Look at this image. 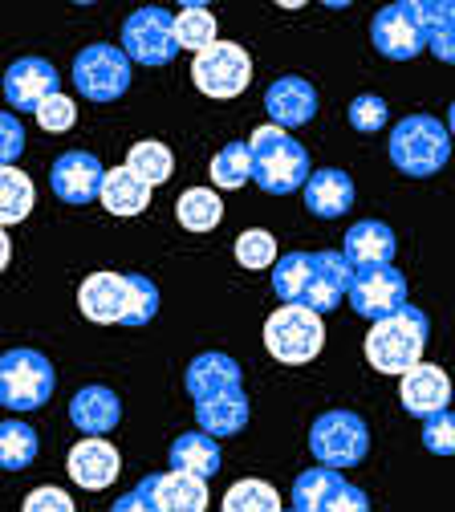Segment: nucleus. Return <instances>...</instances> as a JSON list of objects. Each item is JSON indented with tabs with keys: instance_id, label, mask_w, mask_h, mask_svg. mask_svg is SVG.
I'll return each instance as SVG.
<instances>
[{
	"instance_id": "obj_1",
	"label": "nucleus",
	"mask_w": 455,
	"mask_h": 512,
	"mask_svg": "<svg viewBox=\"0 0 455 512\" xmlns=\"http://www.w3.org/2000/svg\"><path fill=\"white\" fill-rule=\"evenodd\" d=\"M354 277L358 273L342 252H289L273 265V293L285 305L334 313L350 297Z\"/></svg>"
},
{
	"instance_id": "obj_2",
	"label": "nucleus",
	"mask_w": 455,
	"mask_h": 512,
	"mask_svg": "<svg viewBox=\"0 0 455 512\" xmlns=\"http://www.w3.org/2000/svg\"><path fill=\"white\" fill-rule=\"evenodd\" d=\"M427 338H431L427 313L415 309V305H403L399 313H390V317H382V322L370 326V334H366V362L378 374H399L403 378V374H411L423 362Z\"/></svg>"
},
{
	"instance_id": "obj_3",
	"label": "nucleus",
	"mask_w": 455,
	"mask_h": 512,
	"mask_svg": "<svg viewBox=\"0 0 455 512\" xmlns=\"http://www.w3.org/2000/svg\"><path fill=\"white\" fill-rule=\"evenodd\" d=\"M252 179L260 183V191H269V196H293V191L309 183L313 167H309V151L289 135L281 126H256L252 139Z\"/></svg>"
},
{
	"instance_id": "obj_4",
	"label": "nucleus",
	"mask_w": 455,
	"mask_h": 512,
	"mask_svg": "<svg viewBox=\"0 0 455 512\" xmlns=\"http://www.w3.org/2000/svg\"><path fill=\"white\" fill-rule=\"evenodd\" d=\"M451 159V131L431 114H407L390 131V163L411 179L439 175Z\"/></svg>"
},
{
	"instance_id": "obj_5",
	"label": "nucleus",
	"mask_w": 455,
	"mask_h": 512,
	"mask_svg": "<svg viewBox=\"0 0 455 512\" xmlns=\"http://www.w3.org/2000/svg\"><path fill=\"white\" fill-rule=\"evenodd\" d=\"M57 374L41 350H9L0 358V403L9 411H37L53 399Z\"/></svg>"
},
{
	"instance_id": "obj_6",
	"label": "nucleus",
	"mask_w": 455,
	"mask_h": 512,
	"mask_svg": "<svg viewBox=\"0 0 455 512\" xmlns=\"http://www.w3.org/2000/svg\"><path fill=\"white\" fill-rule=\"evenodd\" d=\"M309 452L321 468H354L370 452V427L354 411H325L309 427Z\"/></svg>"
},
{
	"instance_id": "obj_7",
	"label": "nucleus",
	"mask_w": 455,
	"mask_h": 512,
	"mask_svg": "<svg viewBox=\"0 0 455 512\" xmlns=\"http://www.w3.org/2000/svg\"><path fill=\"white\" fill-rule=\"evenodd\" d=\"M265 346L277 362L285 366H305L321 354L325 346V326L321 313L305 309V305H281L269 322H265Z\"/></svg>"
},
{
	"instance_id": "obj_8",
	"label": "nucleus",
	"mask_w": 455,
	"mask_h": 512,
	"mask_svg": "<svg viewBox=\"0 0 455 512\" xmlns=\"http://www.w3.org/2000/svg\"><path fill=\"white\" fill-rule=\"evenodd\" d=\"M122 53L139 66H171V57L179 53L175 17L155 5L135 9L122 21Z\"/></svg>"
},
{
	"instance_id": "obj_9",
	"label": "nucleus",
	"mask_w": 455,
	"mask_h": 512,
	"mask_svg": "<svg viewBox=\"0 0 455 512\" xmlns=\"http://www.w3.org/2000/svg\"><path fill=\"white\" fill-rule=\"evenodd\" d=\"M74 86L90 102H118L130 86V57L114 45H86L74 61Z\"/></svg>"
},
{
	"instance_id": "obj_10",
	"label": "nucleus",
	"mask_w": 455,
	"mask_h": 512,
	"mask_svg": "<svg viewBox=\"0 0 455 512\" xmlns=\"http://www.w3.org/2000/svg\"><path fill=\"white\" fill-rule=\"evenodd\" d=\"M370 41L382 57L390 61H411L427 49V25H423V9L419 0H399V5H386L374 25H370Z\"/></svg>"
},
{
	"instance_id": "obj_11",
	"label": "nucleus",
	"mask_w": 455,
	"mask_h": 512,
	"mask_svg": "<svg viewBox=\"0 0 455 512\" xmlns=\"http://www.w3.org/2000/svg\"><path fill=\"white\" fill-rule=\"evenodd\" d=\"M191 82L200 86V94H208V98H236L252 82V61L240 45L216 41L212 49H204L191 61Z\"/></svg>"
},
{
	"instance_id": "obj_12",
	"label": "nucleus",
	"mask_w": 455,
	"mask_h": 512,
	"mask_svg": "<svg viewBox=\"0 0 455 512\" xmlns=\"http://www.w3.org/2000/svg\"><path fill=\"white\" fill-rule=\"evenodd\" d=\"M350 305L358 317H366V322H382V317L399 313L407 305V277L395 265L366 269L350 285Z\"/></svg>"
},
{
	"instance_id": "obj_13",
	"label": "nucleus",
	"mask_w": 455,
	"mask_h": 512,
	"mask_svg": "<svg viewBox=\"0 0 455 512\" xmlns=\"http://www.w3.org/2000/svg\"><path fill=\"white\" fill-rule=\"evenodd\" d=\"M106 167L90 155V151H65L57 155V163L49 167V187L53 196L65 200V204H90V200H102V183H106Z\"/></svg>"
},
{
	"instance_id": "obj_14",
	"label": "nucleus",
	"mask_w": 455,
	"mask_h": 512,
	"mask_svg": "<svg viewBox=\"0 0 455 512\" xmlns=\"http://www.w3.org/2000/svg\"><path fill=\"white\" fill-rule=\"evenodd\" d=\"M57 90V70L49 66L45 57H21L9 66L5 74V102L21 114H37Z\"/></svg>"
},
{
	"instance_id": "obj_15",
	"label": "nucleus",
	"mask_w": 455,
	"mask_h": 512,
	"mask_svg": "<svg viewBox=\"0 0 455 512\" xmlns=\"http://www.w3.org/2000/svg\"><path fill=\"white\" fill-rule=\"evenodd\" d=\"M159 512H204L208 508V480L187 472H151L139 484Z\"/></svg>"
},
{
	"instance_id": "obj_16",
	"label": "nucleus",
	"mask_w": 455,
	"mask_h": 512,
	"mask_svg": "<svg viewBox=\"0 0 455 512\" xmlns=\"http://www.w3.org/2000/svg\"><path fill=\"white\" fill-rule=\"evenodd\" d=\"M399 399H403V411H407V415L431 419V415L447 411V403H451V378H447L439 366L419 362L411 374H403Z\"/></svg>"
},
{
	"instance_id": "obj_17",
	"label": "nucleus",
	"mask_w": 455,
	"mask_h": 512,
	"mask_svg": "<svg viewBox=\"0 0 455 512\" xmlns=\"http://www.w3.org/2000/svg\"><path fill=\"white\" fill-rule=\"evenodd\" d=\"M126 297H130V277H118V273H94L78 289L82 313L98 326H122Z\"/></svg>"
},
{
	"instance_id": "obj_18",
	"label": "nucleus",
	"mask_w": 455,
	"mask_h": 512,
	"mask_svg": "<svg viewBox=\"0 0 455 512\" xmlns=\"http://www.w3.org/2000/svg\"><path fill=\"white\" fill-rule=\"evenodd\" d=\"M65 464H70V480L78 488H86V492L110 488L118 480V468H122L118 452H114L106 439H82V443H74L70 447V460H65Z\"/></svg>"
},
{
	"instance_id": "obj_19",
	"label": "nucleus",
	"mask_w": 455,
	"mask_h": 512,
	"mask_svg": "<svg viewBox=\"0 0 455 512\" xmlns=\"http://www.w3.org/2000/svg\"><path fill=\"white\" fill-rule=\"evenodd\" d=\"M395 232H390L382 220H362L346 232V244H342V256L354 265V273H366V269H382L395 261Z\"/></svg>"
},
{
	"instance_id": "obj_20",
	"label": "nucleus",
	"mask_w": 455,
	"mask_h": 512,
	"mask_svg": "<svg viewBox=\"0 0 455 512\" xmlns=\"http://www.w3.org/2000/svg\"><path fill=\"white\" fill-rule=\"evenodd\" d=\"M265 110H269L273 126H281V131H289V126H305L317 114V90L305 78H293V74L277 78L265 94Z\"/></svg>"
},
{
	"instance_id": "obj_21",
	"label": "nucleus",
	"mask_w": 455,
	"mask_h": 512,
	"mask_svg": "<svg viewBox=\"0 0 455 512\" xmlns=\"http://www.w3.org/2000/svg\"><path fill=\"white\" fill-rule=\"evenodd\" d=\"M305 208L317 220H338L354 208V179L338 167H321L305 183Z\"/></svg>"
},
{
	"instance_id": "obj_22",
	"label": "nucleus",
	"mask_w": 455,
	"mask_h": 512,
	"mask_svg": "<svg viewBox=\"0 0 455 512\" xmlns=\"http://www.w3.org/2000/svg\"><path fill=\"white\" fill-rule=\"evenodd\" d=\"M183 382H187V395L195 403H204L212 395H224V391H236L240 387V362L228 358V354H220V350H208L200 358H191Z\"/></svg>"
},
{
	"instance_id": "obj_23",
	"label": "nucleus",
	"mask_w": 455,
	"mask_h": 512,
	"mask_svg": "<svg viewBox=\"0 0 455 512\" xmlns=\"http://www.w3.org/2000/svg\"><path fill=\"white\" fill-rule=\"evenodd\" d=\"M118 419H122V403L110 387H82L70 403V423L78 431H86L90 439L110 435L118 427Z\"/></svg>"
},
{
	"instance_id": "obj_24",
	"label": "nucleus",
	"mask_w": 455,
	"mask_h": 512,
	"mask_svg": "<svg viewBox=\"0 0 455 512\" xmlns=\"http://www.w3.org/2000/svg\"><path fill=\"white\" fill-rule=\"evenodd\" d=\"M224 456H220V443L208 431H183L171 443V472H187V476H200L212 480L220 472Z\"/></svg>"
},
{
	"instance_id": "obj_25",
	"label": "nucleus",
	"mask_w": 455,
	"mask_h": 512,
	"mask_svg": "<svg viewBox=\"0 0 455 512\" xmlns=\"http://www.w3.org/2000/svg\"><path fill=\"white\" fill-rule=\"evenodd\" d=\"M195 423H200V431H208L216 439L240 435L248 427V395L236 387V391H224V395L195 403Z\"/></svg>"
},
{
	"instance_id": "obj_26",
	"label": "nucleus",
	"mask_w": 455,
	"mask_h": 512,
	"mask_svg": "<svg viewBox=\"0 0 455 512\" xmlns=\"http://www.w3.org/2000/svg\"><path fill=\"white\" fill-rule=\"evenodd\" d=\"M147 204H151V183H143L126 163L106 175V183H102V208L110 216H139V212H147Z\"/></svg>"
},
{
	"instance_id": "obj_27",
	"label": "nucleus",
	"mask_w": 455,
	"mask_h": 512,
	"mask_svg": "<svg viewBox=\"0 0 455 512\" xmlns=\"http://www.w3.org/2000/svg\"><path fill=\"white\" fill-rule=\"evenodd\" d=\"M423 25H427V49L455 66V0H419Z\"/></svg>"
},
{
	"instance_id": "obj_28",
	"label": "nucleus",
	"mask_w": 455,
	"mask_h": 512,
	"mask_svg": "<svg viewBox=\"0 0 455 512\" xmlns=\"http://www.w3.org/2000/svg\"><path fill=\"white\" fill-rule=\"evenodd\" d=\"M342 484H346V480L338 476V468H309V472H301L297 484H293V508H297V512H325Z\"/></svg>"
},
{
	"instance_id": "obj_29",
	"label": "nucleus",
	"mask_w": 455,
	"mask_h": 512,
	"mask_svg": "<svg viewBox=\"0 0 455 512\" xmlns=\"http://www.w3.org/2000/svg\"><path fill=\"white\" fill-rule=\"evenodd\" d=\"M175 216H179V224L187 232H212L220 224V216H224V204L208 187H187L179 196V204H175Z\"/></svg>"
},
{
	"instance_id": "obj_30",
	"label": "nucleus",
	"mask_w": 455,
	"mask_h": 512,
	"mask_svg": "<svg viewBox=\"0 0 455 512\" xmlns=\"http://www.w3.org/2000/svg\"><path fill=\"white\" fill-rule=\"evenodd\" d=\"M37 452H41V439H37V431L29 423L9 419L5 427H0V464H5V472L29 468L37 460Z\"/></svg>"
},
{
	"instance_id": "obj_31",
	"label": "nucleus",
	"mask_w": 455,
	"mask_h": 512,
	"mask_svg": "<svg viewBox=\"0 0 455 512\" xmlns=\"http://www.w3.org/2000/svg\"><path fill=\"white\" fill-rule=\"evenodd\" d=\"M175 37H179V49H191L195 57H200L204 49L216 45V17L200 5H183L175 13Z\"/></svg>"
},
{
	"instance_id": "obj_32",
	"label": "nucleus",
	"mask_w": 455,
	"mask_h": 512,
	"mask_svg": "<svg viewBox=\"0 0 455 512\" xmlns=\"http://www.w3.org/2000/svg\"><path fill=\"white\" fill-rule=\"evenodd\" d=\"M33 212V183L21 167H5L0 171V220L5 224H21Z\"/></svg>"
},
{
	"instance_id": "obj_33",
	"label": "nucleus",
	"mask_w": 455,
	"mask_h": 512,
	"mask_svg": "<svg viewBox=\"0 0 455 512\" xmlns=\"http://www.w3.org/2000/svg\"><path fill=\"white\" fill-rule=\"evenodd\" d=\"M126 167L135 171L143 183L159 187V183H167V179H171V171H175V159H171V151H167L163 143L147 139V143H135V147L126 151Z\"/></svg>"
},
{
	"instance_id": "obj_34",
	"label": "nucleus",
	"mask_w": 455,
	"mask_h": 512,
	"mask_svg": "<svg viewBox=\"0 0 455 512\" xmlns=\"http://www.w3.org/2000/svg\"><path fill=\"white\" fill-rule=\"evenodd\" d=\"M252 179V147L248 143H228L216 159H212V183L224 191H236Z\"/></svg>"
},
{
	"instance_id": "obj_35",
	"label": "nucleus",
	"mask_w": 455,
	"mask_h": 512,
	"mask_svg": "<svg viewBox=\"0 0 455 512\" xmlns=\"http://www.w3.org/2000/svg\"><path fill=\"white\" fill-rule=\"evenodd\" d=\"M224 512H281V496L265 480H240L228 488Z\"/></svg>"
},
{
	"instance_id": "obj_36",
	"label": "nucleus",
	"mask_w": 455,
	"mask_h": 512,
	"mask_svg": "<svg viewBox=\"0 0 455 512\" xmlns=\"http://www.w3.org/2000/svg\"><path fill=\"white\" fill-rule=\"evenodd\" d=\"M236 261H240L244 269H252V273L277 265V240H273L265 228L240 232V240H236Z\"/></svg>"
},
{
	"instance_id": "obj_37",
	"label": "nucleus",
	"mask_w": 455,
	"mask_h": 512,
	"mask_svg": "<svg viewBox=\"0 0 455 512\" xmlns=\"http://www.w3.org/2000/svg\"><path fill=\"white\" fill-rule=\"evenodd\" d=\"M155 313H159V289H155V281L143 277V273H130V297H126L122 326H147Z\"/></svg>"
},
{
	"instance_id": "obj_38",
	"label": "nucleus",
	"mask_w": 455,
	"mask_h": 512,
	"mask_svg": "<svg viewBox=\"0 0 455 512\" xmlns=\"http://www.w3.org/2000/svg\"><path fill=\"white\" fill-rule=\"evenodd\" d=\"M386 118H390V110H386V102L378 94H362V98L350 102V126H354V131H362V135L382 131Z\"/></svg>"
},
{
	"instance_id": "obj_39",
	"label": "nucleus",
	"mask_w": 455,
	"mask_h": 512,
	"mask_svg": "<svg viewBox=\"0 0 455 512\" xmlns=\"http://www.w3.org/2000/svg\"><path fill=\"white\" fill-rule=\"evenodd\" d=\"M423 443L435 456H455V411H439L423 419Z\"/></svg>"
},
{
	"instance_id": "obj_40",
	"label": "nucleus",
	"mask_w": 455,
	"mask_h": 512,
	"mask_svg": "<svg viewBox=\"0 0 455 512\" xmlns=\"http://www.w3.org/2000/svg\"><path fill=\"white\" fill-rule=\"evenodd\" d=\"M37 122H41V131L49 135H61V131H70V126L78 122V106L65 98V94H53L41 110H37Z\"/></svg>"
},
{
	"instance_id": "obj_41",
	"label": "nucleus",
	"mask_w": 455,
	"mask_h": 512,
	"mask_svg": "<svg viewBox=\"0 0 455 512\" xmlns=\"http://www.w3.org/2000/svg\"><path fill=\"white\" fill-rule=\"evenodd\" d=\"M21 512H74V500H70V492H61V488H37V492L25 496Z\"/></svg>"
},
{
	"instance_id": "obj_42",
	"label": "nucleus",
	"mask_w": 455,
	"mask_h": 512,
	"mask_svg": "<svg viewBox=\"0 0 455 512\" xmlns=\"http://www.w3.org/2000/svg\"><path fill=\"white\" fill-rule=\"evenodd\" d=\"M25 151V131H21V122L13 114L0 118V159H5V167H13Z\"/></svg>"
},
{
	"instance_id": "obj_43",
	"label": "nucleus",
	"mask_w": 455,
	"mask_h": 512,
	"mask_svg": "<svg viewBox=\"0 0 455 512\" xmlns=\"http://www.w3.org/2000/svg\"><path fill=\"white\" fill-rule=\"evenodd\" d=\"M325 512H370V500H366L362 488L342 484V488L334 492V500H330V508H325Z\"/></svg>"
},
{
	"instance_id": "obj_44",
	"label": "nucleus",
	"mask_w": 455,
	"mask_h": 512,
	"mask_svg": "<svg viewBox=\"0 0 455 512\" xmlns=\"http://www.w3.org/2000/svg\"><path fill=\"white\" fill-rule=\"evenodd\" d=\"M110 512H159V508L151 504V496H147L143 488H135V492H126V496H118Z\"/></svg>"
},
{
	"instance_id": "obj_45",
	"label": "nucleus",
	"mask_w": 455,
	"mask_h": 512,
	"mask_svg": "<svg viewBox=\"0 0 455 512\" xmlns=\"http://www.w3.org/2000/svg\"><path fill=\"white\" fill-rule=\"evenodd\" d=\"M447 131H451V139H455V102H451V110H447Z\"/></svg>"
},
{
	"instance_id": "obj_46",
	"label": "nucleus",
	"mask_w": 455,
	"mask_h": 512,
	"mask_svg": "<svg viewBox=\"0 0 455 512\" xmlns=\"http://www.w3.org/2000/svg\"><path fill=\"white\" fill-rule=\"evenodd\" d=\"M293 512H297V508H293Z\"/></svg>"
}]
</instances>
